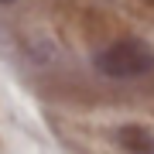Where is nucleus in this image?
Here are the masks:
<instances>
[{
    "mask_svg": "<svg viewBox=\"0 0 154 154\" xmlns=\"http://www.w3.org/2000/svg\"><path fill=\"white\" fill-rule=\"evenodd\" d=\"M96 69L110 79H137L154 69V48L144 38H120L96 55Z\"/></svg>",
    "mask_w": 154,
    "mask_h": 154,
    "instance_id": "obj_1",
    "label": "nucleus"
},
{
    "mask_svg": "<svg viewBox=\"0 0 154 154\" xmlns=\"http://www.w3.org/2000/svg\"><path fill=\"white\" fill-rule=\"evenodd\" d=\"M120 144L130 154H154V134H147L144 127H123L120 130Z\"/></svg>",
    "mask_w": 154,
    "mask_h": 154,
    "instance_id": "obj_2",
    "label": "nucleus"
},
{
    "mask_svg": "<svg viewBox=\"0 0 154 154\" xmlns=\"http://www.w3.org/2000/svg\"><path fill=\"white\" fill-rule=\"evenodd\" d=\"M4 4H7V0H4Z\"/></svg>",
    "mask_w": 154,
    "mask_h": 154,
    "instance_id": "obj_3",
    "label": "nucleus"
}]
</instances>
